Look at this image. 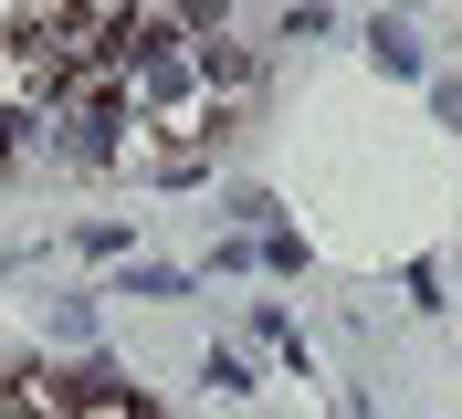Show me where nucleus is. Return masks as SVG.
I'll use <instances>...</instances> for the list:
<instances>
[{
	"label": "nucleus",
	"mask_w": 462,
	"mask_h": 419,
	"mask_svg": "<svg viewBox=\"0 0 462 419\" xmlns=\"http://www.w3.org/2000/svg\"><path fill=\"white\" fill-rule=\"evenodd\" d=\"M179 11H189V22H210V11H221V0H179Z\"/></svg>",
	"instance_id": "nucleus-1"
}]
</instances>
